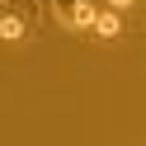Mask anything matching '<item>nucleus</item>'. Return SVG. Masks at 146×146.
Wrapping results in <instances>:
<instances>
[{
  "label": "nucleus",
  "instance_id": "7ed1b4c3",
  "mask_svg": "<svg viewBox=\"0 0 146 146\" xmlns=\"http://www.w3.org/2000/svg\"><path fill=\"white\" fill-rule=\"evenodd\" d=\"M0 38H5V42H19L24 38V19H19V14H5V19H0Z\"/></svg>",
  "mask_w": 146,
  "mask_h": 146
},
{
  "label": "nucleus",
  "instance_id": "f257e3e1",
  "mask_svg": "<svg viewBox=\"0 0 146 146\" xmlns=\"http://www.w3.org/2000/svg\"><path fill=\"white\" fill-rule=\"evenodd\" d=\"M52 19H57L61 29H90L94 33L99 10L90 5V0H52Z\"/></svg>",
  "mask_w": 146,
  "mask_h": 146
},
{
  "label": "nucleus",
  "instance_id": "20e7f679",
  "mask_svg": "<svg viewBox=\"0 0 146 146\" xmlns=\"http://www.w3.org/2000/svg\"><path fill=\"white\" fill-rule=\"evenodd\" d=\"M132 5H137V0H108V10H118V14H123V10H132Z\"/></svg>",
  "mask_w": 146,
  "mask_h": 146
},
{
  "label": "nucleus",
  "instance_id": "f03ea898",
  "mask_svg": "<svg viewBox=\"0 0 146 146\" xmlns=\"http://www.w3.org/2000/svg\"><path fill=\"white\" fill-rule=\"evenodd\" d=\"M118 33H123V14L118 10H99V19H94V38H118Z\"/></svg>",
  "mask_w": 146,
  "mask_h": 146
}]
</instances>
